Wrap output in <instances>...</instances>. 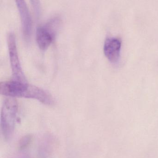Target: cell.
<instances>
[{
  "label": "cell",
  "instance_id": "1",
  "mask_svg": "<svg viewBox=\"0 0 158 158\" xmlns=\"http://www.w3.org/2000/svg\"><path fill=\"white\" fill-rule=\"evenodd\" d=\"M18 103L15 98L7 97L4 101L1 111V127L6 140L12 137L15 131Z\"/></svg>",
  "mask_w": 158,
  "mask_h": 158
},
{
  "label": "cell",
  "instance_id": "2",
  "mask_svg": "<svg viewBox=\"0 0 158 158\" xmlns=\"http://www.w3.org/2000/svg\"><path fill=\"white\" fill-rule=\"evenodd\" d=\"M7 43L13 80L28 82L19 60L15 36L12 32L7 35Z\"/></svg>",
  "mask_w": 158,
  "mask_h": 158
},
{
  "label": "cell",
  "instance_id": "3",
  "mask_svg": "<svg viewBox=\"0 0 158 158\" xmlns=\"http://www.w3.org/2000/svg\"><path fill=\"white\" fill-rule=\"evenodd\" d=\"M31 93L32 85L28 82L12 80L1 82L0 84L1 95L7 97L30 98Z\"/></svg>",
  "mask_w": 158,
  "mask_h": 158
},
{
  "label": "cell",
  "instance_id": "4",
  "mask_svg": "<svg viewBox=\"0 0 158 158\" xmlns=\"http://www.w3.org/2000/svg\"><path fill=\"white\" fill-rule=\"evenodd\" d=\"M60 25V19L54 18L44 26L37 28L36 39L37 44L41 50L48 49L53 40L55 32Z\"/></svg>",
  "mask_w": 158,
  "mask_h": 158
},
{
  "label": "cell",
  "instance_id": "5",
  "mask_svg": "<svg viewBox=\"0 0 158 158\" xmlns=\"http://www.w3.org/2000/svg\"><path fill=\"white\" fill-rule=\"evenodd\" d=\"M21 20L22 31L25 41L28 42L31 37L32 21L25 0H15Z\"/></svg>",
  "mask_w": 158,
  "mask_h": 158
},
{
  "label": "cell",
  "instance_id": "6",
  "mask_svg": "<svg viewBox=\"0 0 158 158\" xmlns=\"http://www.w3.org/2000/svg\"><path fill=\"white\" fill-rule=\"evenodd\" d=\"M122 43L117 38H108L104 44V54L108 59L112 63L118 61L120 56Z\"/></svg>",
  "mask_w": 158,
  "mask_h": 158
},
{
  "label": "cell",
  "instance_id": "7",
  "mask_svg": "<svg viewBox=\"0 0 158 158\" xmlns=\"http://www.w3.org/2000/svg\"><path fill=\"white\" fill-rule=\"evenodd\" d=\"M32 137L31 135H27L22 137L19 140V148L20 149L26 148L30 143Z\"/></svg>",
  "mask_w": 158,
  "mask_h": 158
},
{
  "label": "cell",
  "instance_id": "8",
  "mask_svg": "<svg viewBox=\"0 0 158 158\" xmlns=\"http://www.w3.org/2000/svg\"><path fill=\"white\" fill-rule=\"evenodd\" d=\"M34 14L37 17L39 18L41 15V6L40 0H30Z\"/></svg>",
  "mask_w": 158,
  "mask_h": 158
}]
</instances>
